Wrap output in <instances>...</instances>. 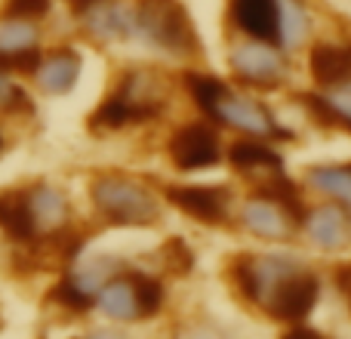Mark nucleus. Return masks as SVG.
Here are the masks:
<instances>
[{
  "mask_svg": "<svg viewBox=\"0 0 351 339\" xmlns=\"http://www.w3.org/2000/svg\"><path fill=\"white\" fill-rule=\"evenodd\" d=\"M93 204L105 213L108 222L117 225H152L158 219L154 198L123 176H99L93 182Z\"/></svg>",
  "mask_w": 351,
  "mask_h": 339,
  "instance_id": "1",
  "label": "nucleus"
},
{
  "mask_svg": "<svg viewBox=\"0 0 351 339\" xmlns=\"http://www.w3.org/2000/svg\"><path fill=\"white\" fill-rule=\"evenodd\" d=\"M139 28L158 47L170 53H191L197 49V37L188 22V12L179 0H142L139 3Z\"/></svg>",
  "mask_w": 351,
  "mask_h": 339,
  "instance_id": "2",
  "label": "nucleus"
},
{
  "mask_svg": "<svg viewBox=\"0 0 351 339\" xmlns=\"http://www.w3.org/2000/svg\"><path fill=\"white\" fill-rule=\"evenodd\" d=\"M170 154L179 170H200L213 167L219 161V139L204 124H188L170 142Z\"/></svg>",
  "mask_w": 351,
  "mask_h": 339,
  "instance_id": "3",
  "label": "nucleus"
},
{
  "mask_svg": "<svg viewBox=\"0 0 351 339\" xmlns=\"http://www.w3.org/2000/svg\"><path fill=\"white\" fill-rule=\"evenodd\" d=\"M317 303V281L311 274H287L278 287H274L271 309L274 318L280 321H302Z\"/></svg>",
  "mask_w": 351,
  "mask_h": 339,
  "instance_id": "4",
  "label": "nucleus"
},
{
  "mask_svg": "<svg viewBox=\"0 0 351 339\" xmlns=\"http://www.w3.org/2000/svg\"><path fill=\"white\" fill-rule=\"evenodd\" d=\"M210 115L219 117V121H225V124H231V127L243 130V133H253V136H274L278 133V127H274L271 117L265 115V108H259V105L250 102V99L231 96L228 90L216 99Z\"/></svg>",
  "mask_w": 351,
  "mask_h": 339,
  "instance_id": "5",
  "label": "nucleus"
},
{
  "mask_svg": "<svg viewBox=\"0 0 351 339\" xmlns=\"http://www.w3.org/2000/svg\"><path fill=\"white\" fill-rule=\"evenodd\" d=\"M167 198L173 200L179 210L188 216L200 219V222H222L225 207H228V194L222 188H206V185H182V188H167Z\"/></svg>",
  "mask_w": 351,
  "mask_h": 339,
  "instance_id": "6",
  "label": "nucleus"
},
{
  "mask_svg": "<svg viewBox=\"0 0 351 339\" xmlns=\"http://www.w3.org/2000/svg\"><path fill=\"white\" fill-rule=\"evenodd\" d=\"M231 65H234V71L241 74L243 80H250V84H274V80L280 78V71H284L280 56L262 40L234 49Z\"/></svg>",
  "mask_w": 351,
  "mask_h": 339,
  "instance_id": "7",
  "label": "nucleus"
},
{
  "mask_svg": "<svg viewBox=\"0 0 351 339\" xmlns=\"http://www.w3.org/2000/svg\"><path fill=\"white\" fill-rule=\"evenodd\" d=\"M231 16L256 40L278 37V0H231Z\"/></svg>",
  "mask_w": 351,
  "mask_h": 339,
  "instance_id": "8",
  "label": "nucleus"
},
{
  "mask_svg": "<svg viewBox=\"0 0 351 339\" xmlns=\"http://www.w3.org/2000/svg\"><path fill=\"white\" fill-rule=\"evenodd\" d=\"M0 229L12 241H34L37 222L31 213V200L22 191H0Z\"/></svg>",
  "mask_w": 351,
  "mask_h": 339,
  "instance_id": "9",
  "label": "nucleus"
},
{
  "mask_svg": "<svg viewBox=\"0 0 351 339\" xmlns=\"http://www.w3.org/2000/svg\"><path fill=\"white\" fill-rule=\"evenodd\" d=\"M77 74H80V59L71 49H56V53H49L47 59H40V65H37V80H40V86L49 93L71 90Z\"/></svg>",
  "mask_w": 351,
  "mask_h": 339,
  "instance_id": "10",
  "label": "nucleus"
},
{
  "mask_svg": "<svg viewBox=\"0 0 351 339\" xmlns=\"http://www.w3.org/2000/svg\"><path fill=\"white\" fill-rule=\"evenodd\" d=\"M284 213L287 210L278 204V200L262 194L259 200H250V204L243 207V222H247V229L256 231L259 237H287L290 222H287Z\"/></svg>",
  "mask_w": 351,
  "mask_h": 339,
  "instance_id": "11",
  "label": "nucleus"
},
{
  "mask_svg": "<svg viewBox=\"0 0 351 339\" xmlns=\"http://www.w3.org/2000/svg\"><path fill=\"white\" fill-rule=\"evenodd\" d=\"M308 235L317 247L339 250L348 241V216L339 207H321L308 216Z\"/></svg>",
  "mask_w": 351,
  "mask_h": 339,
  "instance_id": "12",
  "label": "nucleus"
},
{
  "mask_svg": "<svg viewBox=\"0 0 351 339\" xmlns=\"http://www.w3.org/2000/svg\"><path fill=\"white\" fill-rule=\"evenodd\" d=\"M311 74H315V80L324 86L346 84L351 78V49L327 47V43L315 47L311 49Z\"/></svg>",
  "mask_w": 351,
  "mask_h": 339,
  "instance_id": "13",
  "label": "nucleus"
},
{
  "mask_svg": "<svg viewBox=\"0 0 351 339\" xmlns=\"http://www.w3.org/2000/svg\"><path fill=\"white\" fill-rule=\"evenodd\" d=\"M99 305L108 318H117V321H133V318H142L139 299H136V287L130 278L121 281H105V287L99 290Z\"/></svg>",
  "mask_w": 351,
  "mask_h": 339,
  "instance_id": "14",
  "label": "nucleus"
},
{
  "mask_svg": "<svg viewBox=\"0 0 351 339\" xmlns=\"http://www.w3.org/2000/svg\"><path fill=\"white\" fill-rule=\"evenodd\" d=\"M231 164L241 173H253V176H278L280 173V158L271 148L259 145V142H237L231 145Z\"/></svg>",
  "mask_w": 351,
  "mask_h": 339,
  "instance_id": "15",
  "label": "nucleus"
},
{
  "mask_svg": "<svg viewBox=\"0 0 351 339\" xmlns=\"http://www.w3.org/2000/svg\"><path fill=\"white\" fill-rule=\"evenodd\" d=\"M31 200V213H34V222H37V231H56L62 222H65V198H62L56 188H37L34 194H28Z\"/></svg>",
  "mask_w": 351,
  "mask_h": 339,
  "instance_id": "16",
  "label": "nucleus"
},
{
  "mask_svg": "<svg viewBox=\"0 0 351 339\" xmlns=\"http://www.w3.org/2000/svg\"><path fill=\"white\" fill-rule=\"evenodd\" d=\"M86 25L102 37H123L130 31V16L121 10V6L96 3L86 10Z\"/></svg>",
  "mask_w": 351,
  "mask_h": 339,
  "instance_id": "17",
  "label": "nucleus"
},
{
  "mask_svg": "<svg viewBox=\"0 0 351 339\" xmlns=\"http://www.w3.org/2000/svg\"><path fill=\"white\" fill-rule=\"evenodd\" d=\"M308 28V16L296 0H278V37L284 40V47H296L305 37Z\"/></svg>",
  "mask_w": 351,
  "mask_h": 339,
  "instance_id": "18",
  "label": "nucleus"
},
{
  "mask_svg": "<svg viewBox=\"0 0 351 339\" xmlns=\"http://www.w3.org/2000/svg\"><path fill=\"white\" fill-rule=\"evenodd\" d=\"M311 185L321 188V191L339 198L342 204L351 207V170H339V167H317L308 173Z\"/></svg>",
  "mask_w": 351,
  "mask_h": 339,
  "instance_id": "19",
  "label": "nucleus"
},
{
  "mask_svg": "<svg viewBox=\"0 0 351 339\" xmlns=\"http://www.w3.org/2000/svg\"><path fill=\"white\" fill-rule=\"evenodd\" d=\"M37 40V31L31 28L25 19H10V22L0 25V53H22L31 49Z\"/></svg>",
  "mask_w": 351,
  "mask_h": 339,
  "instance_id": "20",
  "label": "nucleus"
},
{
  "mask_svg": "<svg viewBox=\"0 0 351 339\" xmlns=\"http://www.w3.org/2000/svg\"><path fill=\"white\" fill-rule=\"evenodd\" d=\"M130 121H136L133 108L127 105V99H123L121 93H114L108 102H102V108L93 115V127H105V130H117Z\"/></svg>",
  "mask_w": 351,
  "mask_h": 339,
  "instance_id": "21",
  "label": "nucleus"
},
{
  "mask_svg": "<svg viewBox=\"0 0 351 339\" xmlns=\"http://www.w3.org/2000/svg\"><path fill=\"white\" fill-rule=\"evenodd\" d=\"M130 281H133V287H136V299H139L142 315H154V312L160 309V303H164L160 284L154 278H145V274H133Z\"/></svg>",
  "mask_w": 351,
  "mask_h": 339,
  "instance_id": "22",
  "label": "nucleus"
},
{
  "mask_svg": "<svg viewBox=\"0 0 351 339\" xmlns=\"http://www.w3.org/2000/svg\"><path fill=\"white\" fill-rule=\"evenodd\" d=\"M188 86H191V96L197 99V105L206 111V115H210V108L216 105V99L225 93V86L219 84V80H213V78H197V74H194V78H188Z\"/></svg>",
  "mask_w": 351,
  "mask_h": 339,
  "instance_id": "23",
  "label": "nucleus"
},
{
  "mask_svg": "<svg viewBox=\"0 0 351 339\" xmlns=\"http://www.w3.org/2000/svg\"><path fill=\"white\" fill-rule=\"evenodd\" d=\"M53 299L56 303H62V305H68V309H86V305L93 303V296L77 284V278L62 281V284L53 290Z\"/></svg>",
  "mask_w": 351,
  "mask_h": 339,
  "instance_id": "24",
  "label": "nucleus"
},
{
  "mask_svg": "<svg viewBox=\"0 0 351 339\" xmlns=\"http://www.w3.org/2000/svg\"><path fill=\"white\" fill-rule=\"evenodd\" d=\"M49 0H6L3 16L6 19H40L47 16Z\"/></svg>",
  "mask_w": 351,
  "mask_h": 339,
  "instance_id": "25",
  "label": "nucleus"
},
{
  "mask_svg": "<svg viewBox=\"0 0 351 339\" xmlns=\"http://www.w3.org/2000/svg\"><path fill=\"white\" fill-rule=\"evenodd\" d=\"M164 256H167V266H170L176 274H185L188 268H191V253H188V247L179 241V237H173V241H167Z\"/></svg>",
  "mask_w": 351,
  "mask_h": 339,
  "instance_id": "26",
  "label": "nucleus"
},
{
  "mask_svg": "<svg viewBox=\"0 0 351 339\" xmlns=\"http://www.w3.org/2000/svg\"><path fill=\"white\" fill-rule=\"evenodd\" d=\"M336 86H339V84H336ZM327 105L333 108L336 121L351 124V84H348V86H339V90L330 93V96H327Z\"/></svg>",
  "mask_w": 351,
  "mask_h": 339,
  "instance_id": "27",
  "label": "nucleus"
},
{
  "mask_svg": "<svg viewBox=\"0 0 351 339\" xmlns=\"http://www.w3.org/2000/svg\"><path fill=\"white\" fill-rule=\"evenodd\" d=\"M19 102H25L22 93H19L16 86H12L10 80L0 74V108H10V105H19Z\"/></svg>",
  "mask_w": 351,
  "mask_h": 339,
  "instance_id": "28",
  "label": "nucleus"
}]
</instances>
